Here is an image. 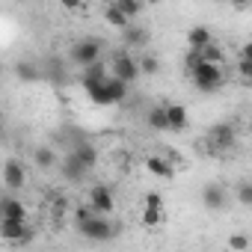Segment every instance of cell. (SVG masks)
<instances>
[{"instance_id": "obj_1", "label": "cell", "mask_w": 252, "mask_h": 252, "mask_svg": "<svg viewBox=\"0 0 252 252\" xmlns=\"http://www.w3.org/2000/svg\"><path fill=\"white\" fill-rule=\"evenodd\" d=\"M83 89H86L89 101L98 104V107L119 104L125 95H128V83H122V80H116L113 74H107L104 63L86 68V74H83Z\"/></svg>"}, {"instance_id": "obj_2", "label": "cell", "mask_w": 252, "mask_h": 252, "mask_svg": "<svg viewBox=\"0 0 252 252\" xmlns=\"http://www.w3.org/2000/svg\"><path fill=\"white\" fill-rule=\"evenodd\" d=\"M234 143H237V134H234L231 122H217V125H211L208 134H205V146H208L211 155H222V152L234 149Z\"/></svg>"}, {"instance_id": "obj_3", "label": "cell", "mask_w": 252, "mask_h": 252, "mask_svg": "<svg viewBox=\"0 0 252 252\" xmlns=\"http://www.w3.org/2000/svg\"><path fill=\"white\" fill-rule=\"evenodd\" d=\"M77 231L86 237V240H95V243H107V240H113L116 237V231H119V225H113L107 217H89L86 222H80L77 225Z\"/></svg>"}, {"instance_id": "obj_4", "label": "cell", "mask_w": 252, "mask_h": 252, "mask_svg": "<svg viewBox=\"0 0 252 252\" xmlns=\"http://www.w3.org/2000/svg\"><path fill=\"white\" fill-rule=\"evenodd\" d=\"M68 57H71L74 65H80V68H92V65L101 63V42H98V39H80V42L71 45Z\"/></svg>"}, {"instance_id": "obj_5", "label": "cell", "mask_w": 252, "mask_h": 252, "mask_svg": "<svg viewBox=\"0 0 252 252\" xmlns=\"http://www.w3.org/2000/svg\"><path fill=\"white\" fill-rule=\"evenodd\" d=\"M190 80L199 92H214L222 86V65H211V63H199L190 71Z\"/></svg>"}, {"instance_id": "obj_6", "label": "cell", "mask_w": 252, "mask_h": 252, "mask_svg": "<svg viewBox=\"0 0 252 252\" xmlns=\"http://www.w3.org/2000/svg\"><path fill=\"white\" fill-rule=\"evenodd\" d=\"M140 74H143V71H140V60H134L131 51H116V54H113V77H116V80H122V83L131 86Z\"/></svg>"}, {"instance_id": "obj_7", "label": "cell", "mask_w": 252, "mask_h": 252, "mask_svg": "<svg viewBox=\"0 0 252 252\" xmlns=\"http://www.w3.org/2000/svg\"><path fill=\"white\" fill-rule=\"evenodd\" d=\"M0 234H3V240L6 243H15V246H27L33 237H36V231H33V225H27V222H12V220H0Z\"/></svg>"}, {"instance_id": "obj_8", "label": "cell", "mask_w": 252, "mask_h": 252, "mask_svg": "<svg viewBox=\"0 0 252 252\" xmlns=\"http://www.w3.org/2000/svg\"><path fill=\"white\" fill-rule=\"evenodd\" d=\"M89 208H92L98 217H107V214H113V208H116V199H113L110 187H104V184H95V187L89 190Z\"/></svg>"}, {"instance_id": "obj_9", "label": "cell", "mask_w": 252, "mask_h": 252, "mask_svg": "<svg viewBox=\"0 0 252 252\" xmlns=\"http://www.w3.org/2000/svg\"><path fill=\"white\" fill-rule=\"evenodd\" d=\"M202 205L208 208V211H225V205H228V190L222 187V184H205L202 187Z\"/></svg>"}, {"instance_id": "obj_10", "label": "cell", "mask_w": 252, "mask_h": 252, "mask_svg": "<svg viewBox=\"0 0 252 252\" xmlns=\"http://www.w3.org/2000/svg\"><path fill=\"white\" fill-rule=\"evenodd\" d=\"M0 217H3V220H12V222H27V208H24L21 199L3 196V199H0Z\"/></svg>"}, {"instance_id": "obj_11", "label": "cell", "mask_w": 252, "mask_h": 252, "mask_svg": "<svg viewBox=\"0 0 252 252\" xmlns=\"http://www.w3.org/2000/svg\"><path fill=\"white\" fill-rule=\"evenodd\" d=\"M60 172H63V178H65V181L77 184V181H83V178H86V172H89V169L77 160V155H74V152H68V158L60 163Z\"/></svg>"}, {"instance_id": "obj_12", "label": "cell", "mask_w": 252, "mask_h": 252, "mask_svg": "<svg viewBox=\"0 0 252 252\" xmlns=\"http://www.w3.org/2000/svg\"><path fill=\"white\" fill-rule=\"evenodd\" d=\"M24 181H27L24 163H21V160H6V166H3V184H6L9 190H21Z\"/></svg>"}, {"instance_id": "obj_13", "label": "cell", "mask_w": 252, "mask_h": 252, "mask_svg": "<svg viewBox=\"0 0 252 252\" xmlns=\"http://www.w3.org/2000/svg\"><path fill=\"white\" fill-rule=\"evenodd\" d=\"M149 39H152V33H149V27H143V24H131L128 30L122 33L125 48H146Z\"/></svg>"}, {"instance_id": "obj_14", "label": "cell", "mask_w": 252, "mask_h": 252, "mask_svg": "<svg viewBox=\"0 0 252 252\" xmlns=\"http://www.w3.org/2000/svg\"><path fill=\"white\" fill-rule=\"evenodd\" d=\"M146 169H149L152 175H158V178H172V175H175L172 160L163 158V155H149V158H146Z\"/></svg>"}, {"instance_id": "obj_15", "label": "cell", "mask_w": 252, "mask_h": 252, "mask_svg": "<svg viewBox=\"0 0 252 252\" xmlns=\"http://www.w3.org/2000/svg\"><path fill=\"white\" fill-rule=\"evenodd\" d=\"M166 107V122H169V131H184L187 128V107L184 104H163Z\"/></svg>"}, {"instance_id": "obj_16", "label": "cell", "mask_w": 252, "mask_h": 252, "mask_svg": "<svg viewBox=\"0 0 252 252\" xmlns=\"http://www.w3.org/2000/svg\"><path fill=\"white\" fill-rule=\"evenodd\" d=\"M211 42H214V36H211V30H208V27L196 24V27H190V30H187V45H190V51H205Z\"/></svg>"}, {"instance_id": "obj_17", "label": "cell", "mask_w": 252, "mask_h": 252, "mask_svg": "<svg viewBox=\"0 0 252 252\" xmlns=\"http://www.w3.org/2000/svg\"><path fill=\"white\" fill-rule=\"evenodd\" d=\"M104 18H107V24H113V27H116V30H122V33H125V30H128V27L134 24V21H131L128 15H125V12H122V9L116 6V0H113V3H107V6H104Z\"/></svg>"}, {"instance_id": "obj_18", "label": "cell", "mask_w": 252, "mask_h": 252, "mask_svg": "<svg viewBox=\"0 0 252 252\" xmlns=\"http://www.w3.org/2000/svg\"><path fill=\"white\" fill-rule=\"evenodd\" d=\"M74 155H77V160L86 166V169H92L95 163H98V149L92 146V143H74V149H71Z\"/></svg>"}, {"instance_id": "obj_19", "label": "cell", "mask_w": 252, "mask_h": 252, "mask_svg": "<svg viewBox=\"0 0 252 252\" xmlns=\"http://www.w3.org/2000/svg\"><path fill=\"white\" fill-rule=\"evenodd\" d=\"M146 125L152 131H169V122H166V107L160 104V107H152L149 113H146Z\"/></svg>"}, {"instance_id": "obj_20", "label": "cell", "mask_w": 252, "mask_h": 252, "mask_svg": "<svg viewBox=\"0 0 252 252\" xmlns=\"http://www.w3.org/2000/svg\"><path fill=\"white\" fill-rule=\"evenodd\" d=\"M33 160H36L39 169H54V166H57V155H54V149H48V146H39L36 155H33Z\"/></svg>"}, {"instance_id": "obj_21", "label": "cell", "mask_w": 252, "mask_h": 252, "mask_svg": "<svg viewBox=\"0 0 252 252\" xmlns=\"http://www.w3.org/2000/svg\"><path fill=\"white\" fill-rule=\"evenodd\" d=\"M202 54V63H211V65H222V60H225V54H222V48L217 45V42H211L205 51H199Z\"/></svg>"}, {"instance_id": "obj_22", "label": "cell", "mask_w": 252, "mask_h": 252, "mask_svg": "<svg viewBox=\"0 0 252 252\" xmlns=\"http://www.w3.org/2000/svg\"><path fill=\"white\" fill-rule=\"evenodd\" d=\"M166 220V211L163 208H143V225L146 228H155Z\"/></svg>"}, {"instance_id": "obj_23", "label": "cell", "mask_w": 252, "mask_h": 252, "mask_svg": "<svg viewBox=\"0 0 252 252\" xmlns=\"http://www.w3.org/2000/svg\"><path fill=\"white\" fill-rule=\"evenodd\" d=\"M140 71L149 74V77L158 74V71H160V60H158L155 54H143V57H140Z\"/></svg>"}, {"instance_id": "obj_24", "label": "cell", "mask_w": 252, "mask_h": 252, "mask_svg": "<svg viewBox=\"0 0 252 252\" xmlns=\"http://www.w3.org/2000/svg\"><path fill=\"white\" fill-rule=\"evenodd\" d=\"M116 6L125 12V15H128V18H137V15H143V3H137V0H116Z\"/></svg>"}, {"instance_id": "obj_25", "label": "cell", "mask_w": 252, "mask_h": 252, "mask_svg": "<svg viewBox=\"0 0 252 252\" xmlns=\"http://www.w3.org/2000/svg\"><path fill=\"white\" fill-rule=\"evenodd\" d=\"M228 249H231V252H246V249H249V234H246V231H234V234L228 237Z\"/></svg>"}, {"instance_id": "obj_26", "label": "cell", "mask_w": 252, "mask_h": 252, "mask_svg": "<svg viewBox=\"0 0 252 252\" xmlns=\"http://www.w3.org/2000/svg\"><path fill=\"white\" fill-rule=\"evenodd\" d=\"M234 196H237V202H240V205L252 208V181H240V184L234 187Z\"/></svg>"}, {"instance_id": "obj_27", "label": "cell", "mask_w": 252, "mask_h": 252, "mask_svg": "<svg viewBox=\"0 0 252 252\" xmlns=\"http://www.w3.org/2000/svg\"><path fill=\"white\" fill-rule=\"evenodd\" d=\"M18 77L27 80V83H30V80H39V68H36L33 63H18Z\"/></svg>"}, {"instance_id": "obj_28", "label": "cell", "mask_w": 252, "mask_h": 252, "mask_svg": "<svg viewBox=\"0 0 252 252\" xmlns=\"http://www.w3.org/2000/svg\"><path fill=\"white\" fill-rule=\"evenodd\" d=\"M237 74L249 83V80H252V60H243V57H240V60H237Z\"/></svg>"}, {"instance_id": "obj_29", "label": "cell", "mask_w": 252, "mask_h": 252, "mask_svg": "<svg viewBox=\"0 0 252 252\" xmlns=\"http://www.w3.org/2000/svg\"><path fill=\"white\" fill-rule=\"evenodd\" d=\"M143 208H163V196H160V193H146Z\"/></svg>"}, {"instance_id": "obj_30", "label": "cell", "mask_w": 252, "mask_h": 252, "mask_svg": "<svg viewBox=\"0 0 252 252\" xmlns=\"http://www.w3.org/2000/svg\"><path fill=\"white\" fill-rule=\"evenodd\" d=\"M240 57H243V60H252V42H246V45L240 48Z\"/></svg>"}, {"instance_id": "obj_31", "label": "cell", "mask_w": 252, "mask_h": 252, "mask_svg": "<svg viewBox=\"0 0 252 252\" xmlns=\"http://www.w3.org/2000/svg\"><path fill=\"white\" fill-rule=\"evenodd\" d=\"M63 6H65V9H83V3H80V0H65Z\"/></svg>"}, {"instance_id": "obj_32", "label": "cell", "mask_w": 252, "mask_h": 252, "mask_svg": "<svg viewBox=\"0 0 252 252\" xmlns=\"http://www.w3.org/2000/svg\"><path fill=\"white\" fill-rule=\"evenodd\" d=\"M249 131H252V125H249Z\"/></svg>"}, {"instance_id": "obj_33", "label": "cell", "mask_w": 252, "mask_h": 252, "mask_svg": "<svg viewBox=\"0 0 252 252\" xmlns=\"http://www.w3.org/2000/svg\"><path fill=\"white\" fill-rule=\"evenodd\" d=\"M249 86H252V80H249Z\"/></svg>"}]
</instances>
